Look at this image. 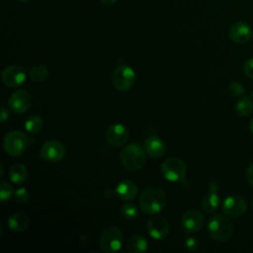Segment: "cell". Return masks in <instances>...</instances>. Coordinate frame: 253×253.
<instances>
[{
	"instance_id": "cell-1",
	"label": "cell",
	"mask_w": 253,
	"mask_h": 253,
	"mask_svg": "<svg viewBox=\"0 0 253 253\" xmlns=\"http://www.w3.org/2000/svg\"><path fill=\"white\" fill-rule=\"evenodd\" d=\"M139 206L144 213L156 214L166 206V194L159 187H147L140 195Z\"/></svg>"
},
{
	"instance_id": "cell-2",
	"label": "cell",
	"mask_w": 253,
	"mask_h": 253,
	"mask_svg": "<svg viewBox=\"0 0 253 253\" xmlns=\"http://www.w3.org/2000/svg\"><path fill=\"white\" fill-rule=\"evenodd\" d=\"M123 166L129 171L141 169L146 161L145 150L139 143H129L123 148L120 154Z\"/></svg>"
},
{
	"instance_id": "cell-3",
	"label": "cell",
	"mask_w": 253,
	"mask_h": 253,
	"mask_svg": "<svg viewBox=\"0 0 253 253\" xmlns=\"http://www.w3.org/2000/svg\"><path fill=\"white\" fill-rule=\"evenodd\" d=\"M208 229L212 239L219 242H224L230 239L232 236L233 224L227 216L223 214H216L210 219Z\"/></svg>"
},
{
	"instance_id": "cell-4",
	"label": "cell",
	"mask_w": 253,
	"mask_h": 253,
	"mask_svg": "<svg viewBox=\"0 0 253 253\" xmlns=\"http://www.w3.org/2000/svg\"><path fill=\"white\" fill-rule=\"evenodd\" d=\"M100 247L108 253L119 251L124 243V233L117 226H109L104 229L99 239Z\"/></svg>"
},
{
	"instance_id": "cell-5",
	"label": "cell",
	"mask_w": 253,
	"mask_h": 253,
	"mask_svg": "<svg viewBox=\"0 0 253 253\" xmlns=\"http://www.w3.org/2000/svg\"><path fill=\"white\" fill-rule=\"evenodd\" d=\"M161 174L170 182H180L186 177L187 167L181 159L170 157L161 164Z\"/></svg>"
},
{
	"instance_id": "cell-6",
	"label": "cell",
	"mask_w": 253,
	"mask_h": 253,
	"mask_svg": "<svg viewBox=\"0 0 253 253\" xmlns=\"http://www.w3.org/2000/svg\"><path fill=\"white\" fill-rule=\"evenodd\" d=\"M28 145L27 135L21 130H11L6 133L3 146L6 153L11 156L21 155Z\"/></svg>"
},
{
	"instance_id": "cell-7",
	"label": "cell",
	"mask_w": 253,
	"mask_h": 253,
	"mask_svg": "<svg viewBox=\"0 0 253 253\" xmlns=\"http://www.w3.org/2000/svg\"><path fill=\"white\" fill-rule=\"evenodd\" d=\"M135 80V73L133 69L127 65H119L113 73V85L119 91L129 90Z\"/></svg>"
},
{
	"instance_id": "cell-8",
	"label": "cell",
	"mask_w": 253,
	"mask_h": 253,
	"mask_svg": "<svg viewBox=\"0 0 253 253\" xmlns=\"http://www.w3.org/2000/svg\"><path fill=\"white\" fill-rule=\"evenodd\" d=\"M65 155L64 145L55 139L45 141L40 151V157L47 162H58Z\"/></svg>"
},
{
	"instance_id": "cell-9",
	"label": "cell",
	"mask_w": 253,
	"mask_h": 253,
	"mask_svg": "<svg viewBox=\"0 0 253 253\" xmlns=\"http://www.w3.org/2000/svg\"><path fill=\"white\" fill-rule=\"evenodd\" d=\"M31 95L24 89H19L13 92L8 100V107L10 111L16 114H23L27 112L31 107Z\"/></svg>"
},
{
	"instance_id": "cell-10",
	"label": "cell",
	"mask_w": 253,
	"mask_h": 253,
	"mask_svg": "<svg viewBox=\"0 0 253 253\" xmlns=\"http://www.w3.org/2000/svg\"><path fill=\"white\" fill-rule=\"evenodd\" d=\"M222 210L226 215L230 217H238L245 213L247 210V203L243 197L231 195L223 201Z\"/></svg>"
},
{
	"instance_id": "cell-11",
	"label": "cell",
	"mask_w": 253,
	"mask_h": 253,
	"mask_svg": "<svg viewBox=\"0 0 253 253\" xmlns=\"http://www.w3.org/2000/svg\"><path fill=\"white\" fill-rule=\"evenodd\" d=\"M205 224V216L198 210H190L187 211L181 218L182 228L187 233L197 232Z\"/></svg>"
},
{
	"instance_id": "cell-12",
	"label": "cell",
	"mask_w": 253,
	"mask_h": 253,
	"mask_svg": "<svg viewBox=\"0 0 253 253\" xmlns=\"http://www.w3.org/2000/svg\"><path fill=\"white\" fill-rule=\"evenodd\" d=\"M1 78L6 86L15 88L21 86L26 81V72L24 68L18 65H11L2 71Z\"/></svg>"
},
{
	"instance_id": "cell-13",
	"label": "cell",
	"mask_w": 253,
	"mask_h": 253,
	"mask_svg": "<svg viewBox=\"0 0 253 253\" xmlns=\"http://www.w3.org/2000/svg\"><path fill=\"white\" fill-rule=\"evenodd\" d=\"M146 227H147L148 234L153 239H156V240L164 239L168 235L169 229H170V226L167 220L164 217L159 215H155L150 219H148Z\"/></svg>"
},
{
	"instance_id": "cell-14",
	"label": "cell",
	"mask_w": 253,
	"mask_h": 253,
	"mask_svg": "<svg viewBox=\"0 0 253 253\" xmlns=\"http://www.w3.org/2000/svg\"><path fill=\"white\" fill-rule=\"evenodd\" d=\"M106 138L110 145L114 147H121L126 142L128 138V132L124 125L114 124L108 127Z\"/></svg>"
},
{
	"instance_id": "cell-15",
	"label": "cell",
	"mask_w": 253,
	"mask_h": 253,
	"mask_svg": "<svg viewBox=\"0 0 253 253\" xmlns=\"http://www.w3.org/2000/svg\"><path fill=\"white\" fill-rule=\"evenodd\" d=\"M230 39L237 43H245L251 37V28L245 22H235L229 29Z\"/></svg>"
},
{
	"instance_id": "cell-16",
	"label": "cell",
	"mask_w": 253,
	"mask_h": 253,
	"mask_svg": "<svg viewBox=\"0 0 253 253\" xmlns=\"http://www.w3.org/2000/svg\"><path fill=\"white\" fill-rule=\"evenodd\" d=\"M143 147L145 152L153 158H160L166 152V145L164 141L156 135L148 136L143 143Z\"/></svg>"
},
{
	"instance_id": "cell-17",
	"label": "cell",
	"mask_w": 253,
	"mask_h": 253,
	"mask_svg": "<svg viewBox=\"0 0 253 253\" xmlns=\"http://www.w3.org/2000/svg\"><path fill=\"white\" fill-rule=\"evenodd\" d=\"M116 192L121 200L131 201L136 197L138 189L134 182L130 180H123L117 185Z\"/></svg>"
},
{
	"instance_id": "cell-18",
	"label": "cell",
	"mask_w": 253,
	"mask_h": 253,
	"mask_svg": "<svg viewBox=\"0 0 253 253\" xmlns=\"http://www.w3.org/2000/svg\"><path fill=\"white\" fill-rule=\"evenodd\" d=\"M30 224L29 217L22 212L11 214L7 219L8 227L14 232H22L28 228Z\"/></svg>"
},
{
	"instance_id": "cell-19",
	"label": "cell",
	"mask_w": 253,
	"mask_h": 253,
	"mask_svg": "<svg viewBox=\"0 0 253 253\" xmlns=\"http://www.w3.org/2000/svg\"><path fill=\"white\" fill-rule=\"evenodd\" d=\"M147 241L141 234H134L130 236L126 244V249L129 253H143L147 250Z\"/></svg>"
},
{
	"instance_id": "cell-20",
	"label": "cell",
	"mask_w": 253,
	"mask_h": 253,
	"mask_svg": "<svg viewBox=\"0 0 253 253\" xmlns=\"http://www.w3.org/2000/svg\"><path fill=\"white\" fill-rule=\"evenodd\" d=\"M28 176V170L22 163H15L9 170L10 180L15 184H22Z\"/></svg>"
},
{
	"instance_id": "cell-21",
	"label": "cell",
	"mask_w": 253,
	"mask_h": 253,
	"mask_svg": "<svg viewBox=\"0 0 253 253\" xmlns=\"http://www.w3.org/2000/svg\"><path fill=\"white\" fill-rule=\"evenodd\" d=\"M201 206L205 211L210 213L214 212L218 210L220 206V199L215 193L208 194L202 199Z\"/></svg>"
},
{
	"instance_id": "cell-22",
	"label": "cell",
	"mask_w": 253,
	"mask_h": 253,
	"mask_svg": "<svg viewBox=\"0 0 253 253\" xmlns=\"http://www.w3.org/2000/svg\"><path fill=\"white\" fill-rule=\"evenodd\" d=\"M235 110L239 116L246 117L250 115L253 111V100L250 97L244 96L241 99H239L236 103Z\"/></svg>"
},
{
	"instance_id": "cell-23",
	"label": "cell",
	"mask_w": 253,
	"mask_h": 253,
	"mask_svg": "<svg viewBox=\"0 0 253 253\" xmlns=\"http://www.w3.org/2000/svg\"><path fill=\"white\" fill-rule=\"evenodd\" d=\"M42 126H43L42 119L37 115L30 116L25 122V128L30 133L39 132L42 128Z\"/></svg>"
},
{
	"instance_id": "cell-24",
	"label": "cell",
	"mask_w": 253,
	"mask_h": 253,
	"mask_svg": "<svg viewBox=\"0 0 253 253\" xmlns=\"http://www.w3.org/2000/svg\"><path fill=\"white\" fill-rule=\"evenodd\" d=\"M29 76L34 82H42L48 77V69L42 65H36L29 71Z\"/></svg>"
},
{
	"instance_id": "cell-25",
	"label": "cell",
	"mask_w": 253,
	"mask_h": 253,
	"mask_svg": "<svg viewBox=\"0 0 253 253\" xmlns=\"http://www.w3.org/2000/svg\"><path fill=\"white\" fill-rule=\"evenodd\" d=\"M121 214L126 220H133V219L137 218V216L139 214V211H138L137 208L134 205L126 204V205H124L122 207Z\"/></svg>"
},
{
	"instance_id": "cell-26",
	"label": "cell",
	"mask_w": 253,
	"mask_h": 253,
	"mask_svg": "<svg viewBox=\"0 0 253 253\" xmlns=\"http://www.w3.org/2000/svg\"><path fill=\"white\" fill-rule=\"evenodd\" d=\"M14 194L13 187L6 181H1L0 183V200L2 203L10 200Z\"/></svg>"
},
{
	"instance_id": "cell-27",
	"label": "cell",
	"mask_w": 253,
	"mask_h": 253,
	"mask_svg": "<svg viewBox=\"0 0 253 253\" xmlns=\"http://www.w3.org/2000/svg\"><path fill=\"white\" fill-rule=\"evenodd\" d=\"M15 200L19 203H26L30 199V194L26 188H19L15 194Z\"/></svg>"
},
{
	"instance_id": "cell-28",
	"label": "cell",
	"mask_w": 253,
	"mask_h": 253,
	"mask_svg": "<svg viewBox=\"0 0 253 253\" xmlns=\"http://www.w3.org/2000/svg\"><path fill=\"white\" fill-rule=\"evenodd\" d=\"M228 89H229L230 94L233 96H241L245 93L244 87L239 82H236V81L231 82Z\"/></svg>"
},
{
	"instance_id": "cell-29",
	"label": "cell",
	"mask_w": 253,
	"mask_h": 253,
	"mask_svg": "<svg viewBox=\"0 0 253 253\" xmlns=\"http://www.w3.org/2000/svg\"><path fill=\"white\" fill-rule=\"evenodd\" d=\"M185 246L189 251H196L200 247V241L195 236H189L185 239Z\"/></svg>"
},
{
	"instance_id": "cell-30",
	"label": "cell",
	"mask_w": 253,
	"mask_h": 253,
	"mask_svg": "<svg viewBox=\"0 0 253 253\" xmlns=\"http://www.w3.org/2000/svg\"><path fill=\"white\" fill-rule=\"evenodd\" d=\"M243 71L247 77L253 79V58L246 60L243 66Z\"/></svg>"
},
{
	"instance_id": "cell-31",
	"label": "cell",
	"mask_w": 253,
	"mask_h": 253,
	"mask_svg": "<svg viewBox=\"0 0 253 253\" xmlns=\"http://www.w3.org/2000/svg\"><path fill=\"white\" fill-rule=\"evenodd\" d=\"M246 178L248 183L253 186V162L248 166L247 170H246Z\"/></svg>"
},
{
	"instance_id": "cell-32",
	"label": "cell",
	"mask_w": 253,
	"mask_h": 253,
	"mask_svg": "<svg viewBox=\"0 0 253 253\" xmlns=\"http://www.w3.org/2000/svg\"><path fill=\"white\" fill-rule=\"evenodd\" d=\"M9 118V114H8V111L6 110V108L2 107L1 109V123H5Z\"/></svg>"
},
{
	"instance_id": "cell-33",
	"label": "cell",
	"mask_w": 253,
	"mask_h": 253,
	"mask_svg": "<svg viewBox=\"0 0 253 253\" xmlns=\"http://www.w3.org/2000/svg\"><path fill=\"white\" fill-rule=\"evenodd\" d=\"M103 4H105V5H113V4H115L118 0H100Z\"/></svg>"
},
{
	"instance_id": "cell-34",
	"label": "cell",
	"mask_w": 253,
	"mask_h": 253,
	"mask_svg": "<svg viewBox=\"0 0 253 253\" xmlns=\"http://www.w3.org/2000/svg\"><path fill=\"white\" fill-rule=\"evenodd\" d=\"M250 129H251V131H252V133H253V119H252L251 122H250Z\"/></svg>"
},
{
	"instance_id": "cell-35",
	"label": "cell",
	"mask_w": 253,
	"mask_h": 253,
	"mask_svg": "<svg viewBox=\"0 0 253 253\" xmlns=\"http://www.w3.org/2000/svg\"><path fill=\"white\" fill-rule=\"evenodd\" d=\"M17 1H20V2H26V1H29V0H17Z\"/></svg>"
},
{
	"instance_id": "cell-36",
	"label": "cell",
	"mask_w": 253,
	"mask_h": 253,
	"mask_svg": "<svg viewBox=\"0 0 253 253\" xmlns=\"http://www.w3.org/2000/svg\"><path fill=\"white\" fill-rule=\"evenodd\" d=\"M252 100H253V92H252Z\"/></svg>"
},
{
	"instance_id": "cell-37",
	"label": "cell",
	"mask_w": 253,
	"mask_h": 253,
	"mask_svg": "<svg viewBox=\"0 0 253 253\" xmlns=\"http://www.w3.org/2000/svg\"><path fill=\"white\" fill-rule=\"evenodd\" d=\"M252 208H253V200H252Z\"/></svg>"
},
{
	"instance_id": "cell-38",
	"label": "cell",
	"mask_w": 253,
	"mask_h": 253,
	"mask_svg": "<svg viewBox=\"0 0 253 253\" xmlns=\"http://www.w3.org/2000/svg\"><path fill=\"white\" fill-rule=\"evenodd\" d=\"M252 38H253V34H252Z\"/></svg>"
}]
</instances>
